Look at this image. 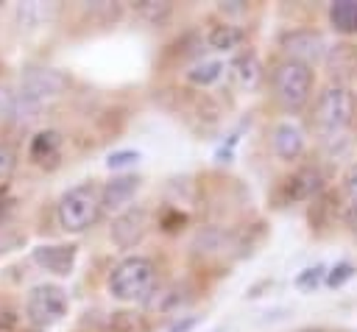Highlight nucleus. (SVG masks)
Returning <instances> with one entry per match:
<instances>
[{"label": "nucleus", "mask_w": 357, "mask_h": 332, "mask_svg": "<svg viewBox=\"0 0 357 332\" xmlns=\"http://www.w3.org/2000/svg\"><path fill=\"white\" fill-rule=\"evenodd\" d=\"M357 117V98L346 84H329L326 89L318 92L312 120L315 131L324 142H337L349 134Z\"/></svg>", "instance_id": "f257e3e1"}, {"label": "nucleus", "mask_w": 357, "mask_h": 332, "mask_svg": "<svg viewBox=\"0 0 357 332\" xmlns=\"http://www.w3.org/2000/svg\"><path fill=\"white\" fill-rule=\"evenodd\" d=\"M100 212H103L100 187L92 184V181H84V184L70 187L59 198V204H56V220L70 234H78V232H86L89 226H95L98 218H100Z\"/></svg>", "instance_id": "f03ea898"}, {"label": "nucleus", "mask_w": 357, "mask_h": 332, "mask_svg": "<svg viewBox=\"0 0 357 332\" xmlns=\"http://www.w3.org/2000/svg\"><path fill=\"white\" fill-rule=\"evenodd\" d=\"M156 282V265L151 257L142 254H131L126 259H120L112 273H109V293L117 301H139L151 293Z\"/></svg>", "instance_id": "7ed1b4c3"}, {"label": "nucleus", "mask_w": 357, "mask_h": 332, "mask_svg": "<svg viewBox=\"0 0 357 332\" xmlns=\"http://www.w3.org/2000/svg\"><path fill=\"white\" fill-rule=\"evenodd\" d=\"M271 84H273L276 100L284 109L298 112L312 95V67H307L301 61H293V59H284V61L276 64V70L271 75Z\"/></svg>", "instance_id": "20e7f679"}, {"label": "nucleus", "mask_w": 357, "mask_h": 332, "mask_svg": "<svg viewBox=\"0 0 357 332\" xmlns=\"http://www.w3.org/2000/svg\"><path fill=\"white\" fill-rule=\"evenodd\" d=\"M67 307H70L67 293L59 285H36V287H31V293L25 299V315L39 329L59 324L67 315Z\"/></svg>", "instance_id": "39448f33"}, {"label": "nucleus", "mask_w": 357, "mask_h": 332, "mask_svg": "<svg viewBox=\"0 0 357 332\" xmlns=\"http://www.w3.org/2000/svg\"><path fill=\"white\" fill-rule=\"evenodd\" d=\"M67 86H70L67 73H61L56 67H33L20 78V95L17 98L42 109L45 100H53V98L64 95Z\"/></svg>", "instance_id": "423d86ee"}, {"label": "nucleus", "mask_w": 357, "mask_h": 332, "mask_svg": "<svg viewBox=\"0 0 357 332\" xmlns=\"http://www.w3.org/2000/svg\"><path fill=\"white\" fill-rule=\"evenodd\" d=\"M279 45H282V50H284L287 59L301 61L307 67L315 64V61H321V59H326V50H329L326 42H324V36L318 31H312V28L284 31L282 39H279Z\"/></svg>", "instance_id": "0eeeda50"}, {"label": "nucleus", "mask_w": 357, "mask_h": 332, "mask_svg": "<svg viewBox=\"0 0 357 332\" xmlns=\"http://www.w3.org/2000/svg\"><path fill=\"white\" fill-rule=\"evenodd\" d=\"M148 232V212L142 206H126L109 226V237L117 248H134Z\"/></svg>", "instance_id": "6e6552de"}, {"label": "nucleus", "mask_w": 357, "mask_h": 332, "mask_svg": "<svg viewBox=\"0 0 357 332\" xmlns=\"http://www.w3.org/2000/svg\"><path fill=\"white\" fill-rule=\"evenodd\" d=\"M78 259V246L73 243H50V246H36L33 248V262L56 276H70Z\"/></svg>", "instance_id": "1a4fd4ad"}, {"label": "nucleus", "mask_w": 357, "mask_h": 332, "mask_svg": "<svg viewBox=\"0 0 357 332\" xmlns=\"http://www.w3.org/2000/svg\"><path fill=\"white\" fill-rule=\"evenodd\" d=\"M61 134L56 128H45V131H36L31 137V145H28V156L33 165L39 167H56L59 159H61Z\"/></svg>", "instance_id": "9d476101"}, {"label": "nucleus", "mask_w": 357, "mask_h": 332, "mask_svg": "<svg viewBox=\"0 0 357 332\" xmlns=\"http://www.w3.org/2000/svg\"><path fill=\"white\" fill-rule=\"evenodd\" d=\"M271 148L282 162H293L304 153V131L296 123L282 120L271 134Z\"/></svg>", "instance_id": "9b49d317"}, {"label": "nucleus", "mask_w": 357, "mask_h": 332, "mask_svg": "<svg viewBox=\"0 0 357 332\" xmlns=\"http://www.w3.org/2000/svg\"><path fill=\"white\" fill-rule=\"evenodd\" d=\"M321 190H324V179H321L318 167H301L284 184L287 201H307V198H315Z\"/></svg>", "instance_id": "f8f14e48"}, {"label": "nucleus", "mask_w": 357, "mask_h": 332, "mask_svg": "<svg viewBox=\"0 0 357 332\" xmlns=\"http://www.w3.org/2000/svg\"><path fill=\"white\" fill-rule=\"evenodd\" d=\"M137 190H139V176H117V179L106 181L100 187L103 209H123L126 204H131Z\"/></svg>", "instance_id": "ddd939ff"}, {"label": "nucleus", "mask_w": 357, "mask_h": 332, "mask_svg": "<svg viewBox=\"0 0 357 332\" xmlns=\"http://www.w3.org/2000/svg\"><path fill=\"white\" fill-rule=\"evenodd\" d=\"M329 25L343 36L357 33V0H335L329 6Z\"/></svg>", "instance_id": "4468645a"}, {"label": "nucleus", "mask_w": 357, "mask_h": 332, "mask_svg": "<svg viewBox=\"0 0 357 332\" xmlns=\"http://www.w3.org/2000/svg\"><path fill=\"white\" fill-rule=\"evenodd\" d=\"M231 75H234V81H237L243 89H254V86L259 84V78H262L259 59H257L251 50L240 53V56L234 59V64H231Z\"/></svg>", "instance_id": "2eb2a0df"}, {"label": "nucleus", "mask_w": 357, "mask_h": 332, "mask_svg": "<svg viewBox=\"0 0 357 332\" xmlns=\"http://www.w3.org/2000/svg\"><path fill=\"white\" fill-rule=\"evenodd\" d=\"M326 64H329V73H332L335 78L351 75V73L357 70V47L349 45V42L329 47V53H326Z\"/></svg>", "instance_id": "dca6fc26"}, {"label": "nucleus", "mask_w": 357, "mask_h": 332, "mask_svg": "<svg viewBox=\"0 0 357 332\" xmlns=\"http://www.w3.org/2000/svg\"><path fill=\"white\" fill-rule=\"evenodd\" d=\"M243 39H245L243 28H237V25H231V22L212 25V31L206 33V45H209L212 50H220V53L240 47V45H243Z\"/></svg>", "instance_id": "f3484780"}, {"label": "nucleus", "mask_w": 357, "mask_h": 332, "mask_svg": "<svg viewBox=\"0 0 357 332\" xmlns=\"http://www.w3.org/2000/svg\"><path fill=\"white\" fill-rule=\"evenodd\" d=\"M56 14V6L53 3H20L17 6V20L20 25L25 28H36V25H45L50 17Z\"/></svg>", "instance_id": "a211bd4d"}, {"label": "nucleus", "mask_w": 357, "mask_h": 332, "mask_svg": "<svg viewBox=\"0 0 357 332\" xmlns=\"http://www.w3.org/2000/svg\"><path fill=\"white\" fill-rule=\"evenodd\" d=\"M223 75V61L209 59V61H198L187 70V84L192 86H212L218 78Z\"/></svg>", "instance_id": "6ab92c4d"}, {"label": "nucleus", "mask_w": 357, "mask_h": 332, "mask_svg": "<svg viewBox=\"0 0 357 332\" xmlns=\"http://www.w3.org/2000/svg\"><path fill=\"white\" fill-rule=\"evenodd\" d=\"M324 279H326V268H324V265H312V268H304V271L296 276L293 285H296L301 293H312Z\"/></svg>", "instance_id": "aec40b11"}, {"label": "nucleus", "mask_w": 357, "mask_h": 332, "mask_svg": "<svg viewBox=\"0 0 357 332\" xmlns=\"http://www.w3.org/2000/svg\"><path fill=\"white\" fill-rule=\"evenodd\" d=\"M354 273H357V268H354L351 262H335V265L326 271V279H324V282H326L329 287H340V285H346Z\"/></svg>", "instance_id": "412c9836"}, {"label": "nucleus", "mask_w": 357, "mask_h": 332, "mask_svg": "<svg viewBox=\"0 0 357 332\" xmlns=\"http://www.w3.org/2000/svg\"><path fill=\"white\" fill-rule=\"evenodd\" d=\"M137 162H139V153L131 151V148H126V151H112V153L106 156V167H109V170H126V167H134Z\"/></svg>", "instance_id": "4be33fe9"}, {"label": "nucleus", "mask_w": 357, "mask_h": 332, "mask_svg": "<svg viewBox=\"0 0 357 332\" xmlns=\"http://www.w3.org/2000/svg\"><path fill=\"white\" fill-rule=\"evenodd\" d=\"M14 167H17V153H14V148L6 145V142H0V184L11 179Z\"/></svg>", "instance_id": "5701e85b"}, {"label": "nucleus", "mask_w": 357, "mask_h": 332, "mask_svg": "<svg viewBox=\"0 0 357 332\" xmlns=\"http://www.w3.org/2000/svg\"><path fill=\"white\" fill-rule=\"evenodd\" d=\"M237 142H240V131H231L229 137H226V142L218 148V153H215V159L218 162H231V156H234V148H237Z\"/></svg>", "instance_id": "b1692460"}, {"label": "nucleus", "mask_w": 357, "mask_h": 332, "mask_svg": "<svg viewBox=\"0 0 357 332\" xmlns=\"http://www.w3.org/2000/svg\"><path fill=\"white\" fill-rule=\"evenodd\" d=\"M14 103H17V95H14L11 89H6V86H0V120L11 117Z\"/></svg>", "instance_id": "393cba45"}, {"label": "nucleus", "mask_w": 357, "mask_h": 332, "mask_svg": "<svg viewBox=\"0 0 357 332\" xmlns=\"http://www.w3.org/2000/svg\"><path fill=\"white\" fill-rule=\"evenodd\" d=\"M343 190H346L349 201H354V198H357V162L343 173Z\"/></svg>", "instance_id": "a878e982"}, {"label": "nucleus", "mask_w": 357, "mask_h": 332, "mask_svg": "<svg viewBox=\"0 0 357 332\" xmlns=\"http://www.w3.org/2000/svg\"><path fill=\"white\" fill-rule=\"evenodd\" d=\"M198 315H181V318H176L170 326H167V332H190V329H195L198 326Z\"/></svg>", "instance_id": "bb28decb"}, {"label": "nucleus", "mask_w": 357, "mask_h": 332, "mask_svg": "<svg viewBox=\"0 0 357 332\" xmlns=\"http://www.w3.org/2000/svg\"><path fill=\"white\" fill-rule=\"evenodd\" d=\"M343 220H346L351 229H357V198L349 201V206H346V212H343Z\"/></svg>", "instance_id": "cd10ccee"}, {"label": "nucleus", "mask_w": 357, "mask_h": 332, "mask_svg": "<svg viewBox=\"0 0 357 332\" xmlns=\"http://www.w3.org/2000/svg\"><path fill=\"white\" fill-rule=\"evenodd\" d=\"M6 215H8V198H6V193L0 190V223L6 220Z\"/></svg>", "instance_id": "c85d7f7f"}]
</instances>
